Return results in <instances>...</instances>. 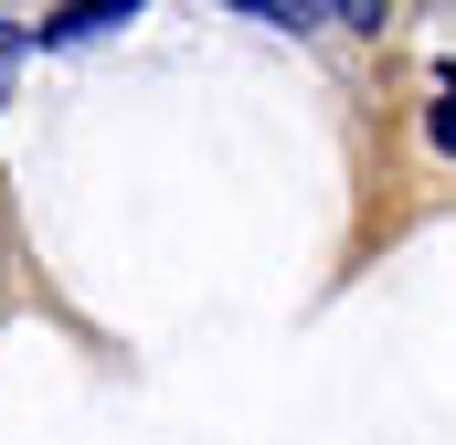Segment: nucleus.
Returning <instances> with one entry per match:
<instances>
[{"instance_id": "obj_2", "label": "nucleus", "mask_w": 456, "mask_h": 445, "mask_svg": "<svg viewBox=\"0 0 456 445\" xmlns=\"http://www.w3.org/2000/svg\"><path fill=\"white\" fill-rule=\"evenodd\" d=\"M11 75H21V32H0V96H11Z\"/></svg>"}, {"instance_id": "obj_1", "label": "nucleus", "mask_w": 456, "mask_h": 445, "mask_svg": "<svg viewBox=\"0 0 456 445\" xmlns=\"http://www.w3.org/2000/svg\"><path fill=\"white\" fill-rule=\"evenodd\" d=\"M436 149H456V64L436 75Z\"/></svg>"}]
</instances>
